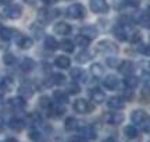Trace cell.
I'll use <instances>...</instances> for the list:
<instances>
[{"mask_svg":"<svg viewBox=\"0 0 150 142\" xmlns=\"http://www.w3.org/2000/svg\"><path fill=\"white\" fill-rule=\"evenodd\" d=\"M71 77H72V80H81V78H83V71L81 70V68H72L71 70Z\"/></svg>","mask_w":150,"mask_h":142,"instance_id":"74e56055","label":"cell"},{"mask_svg":"<svg viewBox=\"0 0 150 142\" xmlns=\"http://www.w3.org/2000/svg\"><path fill=\"white\" fill-rule=\"evenodd\" d=\"M76 126H78V121L75 120L74 117H68L64 123V128L67 131H74L75 128H76Z\"/></svg>","mask_w":150,"mask_h":142,"instance_id":"f546056e","label":"cell"},{"mask_svg":"<svg viewBox=\"0 0 150 142\" xmlns=\"http://www.w3.org/2000/svg\"><path fill=\"white\" fill-rule=\"evenodd\" d=\"M124 134L127 135V138L134 139V138L138 137V130H136L134 126H127L125 128H124Z\"/></svg>","mask_w":150,"mask_h":142,"instance_id":"4dcf8cb0","label":"cell"},{"mask_svg":"<svg viewBox=\"0 0 150 142\" xmlns=\"http://www.w3.org/2000/svg\"><path fill=\"white\" fill-rule=\"evenodd\" d=\"M40 137H42V134L38 131L36 128H32V130L29 131V138H31L32 141H39V139H40Z\"/></svg>","mask_w":150,"mask_h":142,"instance_id":"ab89813d","label":"cell"},{"mask_svg":"<svg viewBox=\"0 0 150 142\" xmlns=\"http://www.w3.org/2000/svg\"><path fill=\"white\" fill-rule=\"evenodd\" d=\"M52 82L54 85H63L65 82V77L63 74H60V72H53L52 74Z\"/></svg>","mask_w":150,"mask_h":142,"instance_id":"1f68e13d","label":"cell"},{"mask_svg":"<svg viewBox=\"0 0 150 142\" xmlns=\"http://www.w3.org/2000/svg\"><path fill=\"white\" fill-rule=\"evenodd\" d=\"M45 48L47 50H56L59 48V42L53 36H46L45 38Z\"/></svg>","mask_w":150,"mask_h":142,"instance_id":"d4e9b609","label":"cell"},{"mask_svg":"<svg viewBox=\"0 0 150 142\" xmlns=\"http://www.w3.org/2000/svg\"><path fill=\"white\" fill-rule=\"evenodd\" d=\"M54 63H56V66L59 67V68H63V70H65V68H68L71 66V60L67 56H59Z\"/></svg>","mask_w":150,"mask_h":142,"instance_id":"44dd1931","label":"cell"},{"mask_svg":"<svg viewBox=\"0 0 150 142\" xmlns=\"http://www.w3.org/2000/svg\"><path fill=\"white\" fill-rule=\"evenodd\" d=\"M17 43H18V48L22 50H27V49H31L33 45V40L29 36H24V35H20V38L17 40Z\"/></svg>","mask_w":150,"mask_h":142,"instance_id":"7c38bea8","label":"cell"},{"mask_svg":"<svg viewBox=\"0 0 150 142\" xmlns=\"http://www.w3.org/2000/svg\"><path fill=\"white\" fill-rule=\"evenodd\" d=\"M103 87L108 91H115L120 87V80L115 75H107L103 80Z\"/></svg>","mask_w":150,"mask_h":142,"instance_id":"52a82bcc","label":"cell"},{"mask_svg":"<svg viewBox=\"0 0 150 142\" xmlns=\"http://www.w3.org/2000/svg\"><path fill=\"white\" fill-rule=\"evenodd\" d=\"M50 111H53V113H50V116L59 117V116H61L63 113H64L65 110L63 109V107H52V109H50Z\"/></svg>","mask_w":150,"mask_h":142,"instance_id":"b9f144b4","label":"cell"},{"mask_svg":"<svg viewBox=\"0 0 150 142\" xmlns=\"http://www.w3.org/2000/svg\"><path fill=\"white\" fill-rule=\"evenodd\" d=\"M71 142H88V141H86V138H83V137H74L71 139Z\"/></svg>","mask_w":150,"mask_h":142,"instance_id":"7dc6e473","label":"cell"},{"mask_svg":"<svg viewBox=\"0 0 150 142\" xmlns=\"http://www.w3.org/2000/svg\"><path fill=\"white\" fill-rule=\"evenodd\" d=\"M10 106L14 110H17V111H21V110L25 109V100H24L21 96L13 98V99H10Z\"/></svg>","mask_w":150,"mask_h":142,"instance_id":"2e32d148","label":"cell"},{"mask_svg":"<svg viewBox=\"0 0 150 142\" xmlns=\"http://www.w3.org/2000/svg\"><path fill=\"white\" fill-rule=\"evenodd\" d=\"M81 92L79 89V85L78 84H75V82H71L67 85V93H71V95H78Z\"/></svg>","mask_w":150,"mask_h":142,"instance_id":"836d02e7","label":"cell"},{"mask_svg":"<svg viewBox=\"0 0 150 142\" xmlns=\"http://www.w3.org/2000/svg\"><path fill=\"white\" fill-rule=\"evenodd\" d=\"M129 40H131L132 43H140V42H142V33L138 32V31H135V32L131 35Z\"/></svg>","mask_w":150,"mask_h":142,"instance_id":"f35d334b","label":"cell"},{"mask_svg":"<svg viewBox=\"0 0 150 142\" xmlns=\"http://www.w3.org/2000/svg\"><path fill=\"white\" fill-rule=\"evenodd\" d=\"M11 87H13V81L7 77H1L0 78V92H8L11 91Z\"/></svg>","mask_w":150,"mask_h":142,"instance_id":"7402d4cb","label":"cell"},{"mask_svg":"<svg viewBox=\"0 0 150 142\" xmlns=\"http://www.w3.org/2000/svg\"><path fill=\"white\" fill-rule=\"evenodd\" d=\"M150 116L146 113V111H143V110H135L134 113H132V116H131V119H132V121H134L136 126H140V124H143L147 119H149Z\"/></svg>","mask_w":150,"mask_h":142,"instance_id":"ba28073f","label":"cell"},{"mask_svg":"<svg viewBox=\"0 0 150 142\" xmlns=\"http://www.w3.org/2000/svg\"><path fill=\"white\" fill-rule=\"evenodd\" d=\"M53 99L57 102L59 104H67L68 103V93L64 92V91H54L53 92Z\"/></svg>","mask_w":150,"mask_h":142,"instance_id":"5bb4252c","label":"cell"},{"mask_svg":"<svg viewBox=\"0 0 150 142\" xmlns=\"http://www.w3.org/2000/svg\"><path fill=\"white\" fill-rule=\"evenodd\" d=\"M103 67L100 66V64H92L91 67V72H92V75H95V77H100L103 75Z\"/></svg>","mask_w":150,"mask_h":142,"instance_id":"e575fe53","label":"cell"},{"mask_svg":"<svg viewBox=\"0 0 150 142\" xmlns=\"http://www.w3.org/2000/svg\"><path fill=\"white\" fill-rule=\"evenodd\" d=\"M138 52L142 53L145 56H150V45H145V43H138Z\"/></svg>","mask_w":150,"mask_h":142,"instance_id":"d590c367","label":"cell"},{"mask_svg":"<svg viewBox=\"0 0 150 142\" xmlns=\"http://www.w3.org/2000/svg\"><path fill=\"white\" fill-rule=\"evenodd\" d=\"M54 32L59 35H68L71 32V27L67 22H57L54 25Z\"/></svg>","mask_w":150,"mask_h":142,"instance_id":"9a60e30c","label":"cell"},{"mask_svg":"<svg viewBox=\"0 0 150 142\" xmlns=\"http://www.w3.org/2000/svg\"><path fill=\"white\" fill-rule=\"evenodd\" d=\"M27 3H29V4H35V0H25Z\"/></svg>","mask_w":150,"mask_h":142,"instance_id":"f5cc1de1","label":"cell"},{"mask_svg":"<svg viewBox=\"0 0 150 142\" xmlns=\"http://www.w3.org/2000/svg\"><path fill=\"white\" fill-rule=\"evenodd\" d=\"M4 16L11 18V20L20 18L22 16V7L20 4H8L4 9Z\"/></svg>","mask_w":150,"mask_h":142,"instance_id":"5b68a950","label":"cell"},{"mask_svg":"<svg viewBox=\"0 0 150 142\" xmlns=\"http://www.w3.org/2000/svg\"><path fill=\"white\" fill-rule=\"evenodd\" d=\"M140 66H142V70L145 71V72L150 74V61H143Z\"/></svg>","mask_w":150,"mask_h":142,"instance_id":"f6af8a7d","label":"cell"},{"mask_svg":"<svg viewBox=\"0 0 150 142\" xmlns=\"http://www.w3.org/2000/svg\"><path fill=\"white\" fill-rule=\"evenodd\" d=\"M67 16L70 18H74V20H81V18H83L86 16V10L82 4L75 3V4H71L67 9Z\"/></svg>","mask_w":150,"mask_h":142,"instance_id":"7a4b0ae2","label":"cell"},{"mask_svg":"<svg viewBox=\"0 0 150 142\" xmlns=\"http://www.w3.org/2000/svg\"><path fill=\"white\" fill-rule=\"evenodd\" d=\"M103 142H118V141L115 139V138H106Z\"/></svg>","mask_w":150,"mask_h":142,"instance_id":"681fc988","label":"cell"},{"mask_svg":"<svg viewBox=\"0 0 150 142\" xmlns=\"http://www.w3.org/2000/svg\"><path fill=\"white\" fill-rule=\"evenodd\" d=\"M107 106L108 109H112V110H121L124 109V106H125V103H124V100L120 96H112V98H108L107 100Z\"/></svg>","mask_w":150,"mask_h":142,"instance_id":"30bf717a","label":"cell"},{"mask_svg":"<svg viewBox=\"0 0 150 142\" xmlns=\"http://www.w3.org/2000/svg\"><path fill=\"white\" fill-rule=\"evenodd\" d=\"M81 32H82V35L83 36H86L88 39H95L97 36V29L96 27H92V25H88V27H83L82 29H81Z\"/></svg>","mask_w":150,"mask_h":142,"instance_id":"e0dca14e","label":"cell"},{"mask_svg":"<svg viewBox=\"0 0 150 142\" xmlns=\"http://www.w3.org/2000/svg\"><path fill=\"white\" fill-rule=\"evenodd\" d=\"M118 70H120V72L121 74H124V75H131L132 72H134V63L129 60H124L122 63H120V66H118Z\"/></svg>","mask_w":150,"mask_h":142,"instance_id":"8fae6325","label":"cell"},{"mask_svg":"<svg viewBox=\"0 0 150 142\" xmlns=\"http://www.w3.org/2000/svg\"><path fill=\"white\" fill-rule=\"evenodd\" d=\"M125 84H127V87L128 88L134 89V88H136L138 85H139V78H136V77H134V75H127V78H125Z\"/></svg>","mask_w":150,"mask_h":142,"instance_id":"f1b7e54d","label":"cell"},{"mask_svg":"<svg viewBox=\"0 0 150 142\" xmlns=\"http://www.w3.org/2000/svg\"><path fill=\"white\" fill-rule=\"evenodd\" d=\"M20 68H21L24 72H29V71H32L35 68V61L32 59H29V57H25L24 60L20 63Z\"/></svg>","mask_w":150,"mask_h":142,"instance_id":"ac0fdd59","label":"cell"},{"mask_svg":"<svg viewBox=\"0 0 150 142\" xmlns=\"http://www.w3.org/2000/svg\"><path fill=\"white\" fill-rule=\"evenodd\" d=\"M122 3L125 6H128V7H134V9H136V7H139L140 6V0H122Z\"/></svg>","mask_w":150,"mask_h":142,"instance_id":"60d3db41","label":"cell"},{"mask_svg":"<svg viewBox=\"0 0 150 142\" xmlns=\"http://www.w3.org/2000/svg\"><path fill=\"white\" fill-rule=\"evenodd\" d=\"M81 134H82V137L86 138V139H95L96 138V128L93 126H85L81 128Z\"/></svg>","mask_w":150,"mask_h":142,"instance_id":"4fadbf2b","label":"cell"},{"mask_svg":"<svg viewBox=\"0 0 150 142\" xmlns=\"http://www.w3.org/2000/svg\"><path fill=\"white\" fill-rule=\"evenodd\" d=\"M106 117H107V123H110V124H120L124 120V114L122 113H118V111L117 113H110Z\"/></svg>","mask_w":150,"mask_h":142,"instance_id":"603a6c76","label":"cell"},{"mask_svg":"<svg viewBox=\"0 0 150 142\" xmlns=\"http://www.w3.org/2000/svg\"><path fill=\"white\" fill-rule=\"evenodd\" d=\"M10 0H0V4H8Z\"/></svg>","mask_w":150,"mask_h":142,"instance_id":"f907efd6","label":"cell"},{"mask_svg":"<svg viewBox=\"0 0 150 142\" xmlns=\"http://www.w3.org/2000/svg\"><path fill=\"white\" fill-rule=\"evenodd\" d=\"M8 127H10L11 130H14V131H21V130H24V127H25V123L21 119H11L8 121Z\"/></svg>","mask_w":150,"mask_h":142,"instance_id":"ffe728a7","label":"cell"},{"mask_svg":"<svg viewBox=\"0 0 150 142\" xmlns=\"http://www.w3.org/2000/svg\"><path fill=\"white\" fill-rule=\"evenodd\" d=\"M139 127H140V128H142V130H143L145 132H150V117L145 121V123H143V124H140Z\"/></svg>","mask_w":150,"mask_h":142,"instance_id":"ee69618b","label":"cell"},{"mask_svg":"<svg viewBox=\"0 0 150 142\" xmlns=\"http://www.w3.org/2000/svg\"><path fill=\"white\" fill-rule=\"evenodd\" d=\"M17 33L16 29H11V28H6V27H0V38L3 40H10L14 35Z\"/></svg>","mask_w":150,"mask_h":142,"instance_id":"d6986e66","label":"cell"},{"mask_svg":"<svg viewBox=\"0 0 150 142\" xmlns=\"http://www.w3.org/2000/svg\"><path fill=\"white\" fill-rule=\"evenodd\" d=\"M146 16L149 17V20H150V7H149V9H147V11H146Z\"/></svg>","mask_w":150,"mask_h":142,"instance_id":"db71d44e","label":"cell"},{"mask_svg":"<svg viewBox=\"0 0 150 142\" xmlns=\"http://www.w3.org/2000/svg\"><path fill=\"white\" fill-rule=\"evenodd\" d=\"M3 61H4L6 66H11V64L16 63V56L11 55V53H6V55L3 56Z\"/></svg>","mask_w":150,"mask_h":142,"instance_id":"8d00e7d4","label":"cell"},{"mask_svg":"<svg viewBox=\"0 0 150 142\" xmlns=\"http://www.w3.org/2000/svg\"><path fill=\"white\" fill-rule=\"evenodd\" d=\"M89 42H91V39H88L86 36L83 35H79V36H76L75 38V46H81V48H88L89 46Z\"/></svg>","mask_w":150,"mask_h":142,"instance_id":"83f0119b","label":"cell"},{"mask_svg":"<svg viewBox=\"0 0 150 142\" xmlns=\"http://www.w3.org/2000/svg\"><path fill=\"white\" fill-rule=\"evenodd\" d=\"M6 142H18V141H17V139H14V138H8Z\"/></svg>","mask_w":150,"mask_h":142,"instance_id":"816d5d0a","label":"cell"},{"mask_svg":"<svg viewBox=\"0 0 150 142\" xmlns=\"http://www.w3.org/2000/svg\"><path fill=\"white\" fill-rule=\"evenodd\" d=\"M112 35L117 39H120V40H125L127 39V33H125V31H124V28L121 25H115L112 28Z\"/></svg>","mask_w":150,"mask_h":142,"instance_id":"484cf974","label":"cell"},{"mask_svg":"<svg viewBox=\"0 0 150 142\" xmlns=\"http://www.w3.org/2000/svg\"><path fill=\"white\" fill-rule=\"evenodd\" d=\"M124 99H127V100H132L134 99V91L131 88H127L124 91Z\"/></svg>","mask_w":150,"mask_h":142,"instance_id":"7bdbcfd3","label":"cell"},{"mask_svg":"<svg viewBox=\"0 0 150 142\" xmlns=\"http://www.w3.org/2000/svg\"><path fill=\"white\" fill-rule=\"evenodd\" d=\"M32 95H33V87L31 84L25 82V84L20 85V88H18V96H21L22 99H28L31 98Z\"/></svg>","mask_w":150,"mask_h":142,"instance_id":"9c48e42d","label":"cell"},{"mask_svg":"<svg viewBox=\"0 0 150 142\" xmlns=\"http://www.w3.org/2000/svg\"><path fill=\"white\" fill-rule=\"evenodd\" d=\"M45 4H54V3H57L59 0H42Z\"/></svg>","mask_w":150,"mask_h":142,"instance_id":"c3c4849f","label":"cell"},{"mask_svg":"<svg viewBox=\"0 0 150 142\" xmlns=\"http://www.w3.org/2000/svg\"><path fill=\"white\" fill-rule=\"evenodd\" d=\"M96 50L103 55H112L118 52V46L111 40H100L96 46Z\"/></svg>","mask_w":150,"mask_h":142,"instance_id":"6da1fadb","label":"cell"},{"mask_svg":"<svg viewBox=\"0 0 150 142\" xmlns=\"http://www.w3.org/2000/svg\"><path fill=\"white\" fill-rule=\"evenodd\" d=\"M52 100L47 98V96H42V98L39 99V106L42 107V109H46V110H50L52 109Z\"/></svg>","mask_w":150,"mask_h":142,"instance_id":"d6a6232c","label":"cell"},{"mask_svg":"<svg viewBox=\"0 0 150 142\" xmlns=\"http://www.w3.org/2000/svg\"><path fill=\"white\" fill-rule=\"evenodd\" d=\"M107 64L110 67H118L120 66V64H118V61H117V59H110V57L107 59Z\"/></svg>","mask_w":150,"mask_h":142,"instance_id":"bcb514c9","label":"cell"},{"mask_svg":"<svg viewBox=\"0 0 150 142\" xmlns=\"http://www.w3.org/2000/svg\"><path fill=\"white\" fill-rule=\"evenodd\" d=\"M93 109H95V106H93L91 102L85 100V99H78V100H75V103H74V110L76 113H79V114L92 113Z\"/></svg>","mask_w":150,"mask_h":142,"instance_id":"3957f363","label":"cell"},{"mask_svg":"<svg viewBox=\"0 0 150 142\" xmlns=\"http://www.w3.org/2000/svg\"><path fill=\"white\" fill-rule=\"evenodd\" d=\"M89 98L93 103H97V104H102L104 100H106V95L103 91L100 89H97V88H93L89 91Z\"/></svg>","mask_w":150,"mask_h":142,"instance_id":"8992f818","label":"cell"},{"mask_svg":"<svg viewBox=\"0 0 150 142\" xmlns=\"http://www.w3.org/2000/svg\"><path fill=\"white\" fill-rule=\"evenodd\" d=\"M92 57H93V56H92L88 50H82V52H79L78 55L75 56V60L78 61V63H86V61L92 60Z\"/></svg>","mask_w":150,"mask_h":142,"instance_id":"cb8c5ba5","label":"cell"},{"mask_svg":"<svg viewBox=\"0 0 150 142\" xmlns=\"http://www.w3.org/2000/svg\"><path fill=\"white\" fill-rule=\"evenodd\" d=\"M91 10L96 14L108 13V4L106 0H91Z\"/></svg>","mask_w":150,"mask_h":142,"instance_id":"277c9868","label":"cell"},{"mask_svg":"<svg viewBox=\"0 0 150 142\" xmlns=\"http://www.w3.org/2000/svg\"><path fill=\"white\" fill-rule=\"evenodd\" d=\"M60 48L64 50V52H67V53H72L75 49V43L72 40H63L60 43Z\"/></svg>","mask_w":150,"mask_h":142,"instance_id":"4316f807","label":"cell"}]
</instances>
